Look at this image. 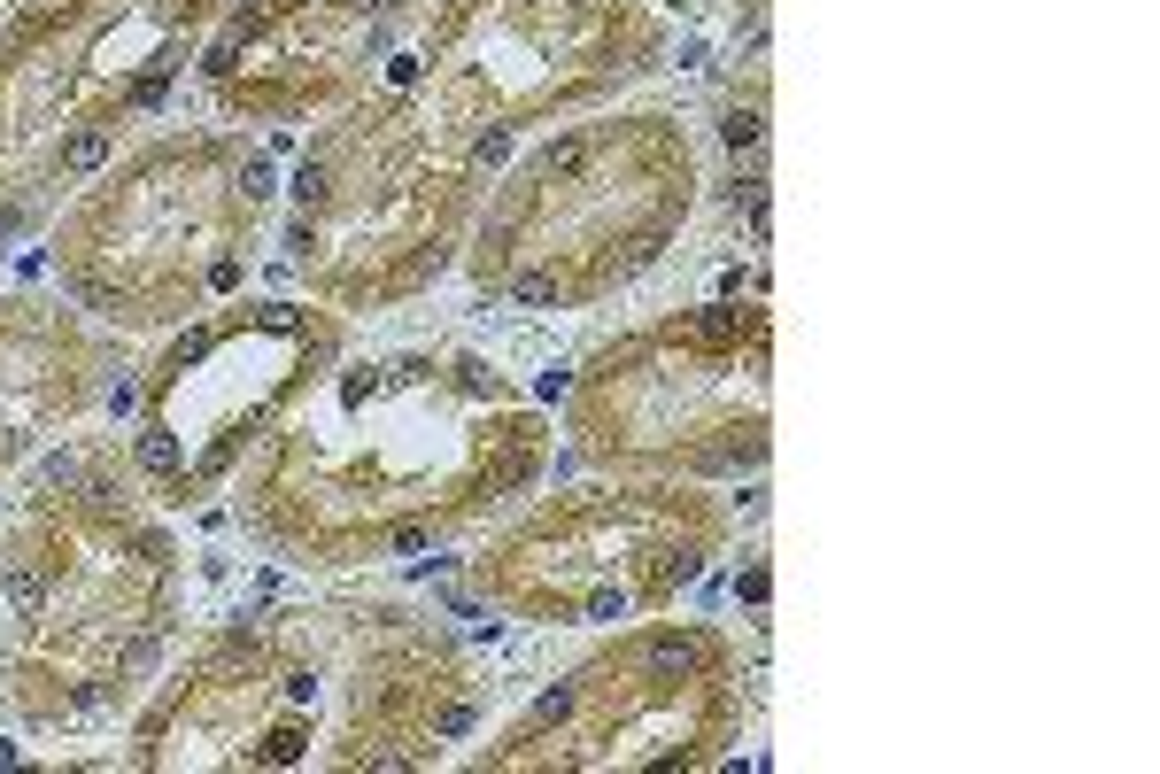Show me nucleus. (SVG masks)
<instances>
[{
  "label": "nucleus",
  "mask_w": 1160,
  "mask_h": 774,
  "mask_svg": "<svg viewBox=\"0 0 1160 774\" xmlns=\"http://www.w3.org/2000/svg\"><path fill=\"white\" fill-rule=\"evenodd\" d=\"M101 163H109V132H70V140H62V171H70V179H86V171H101Z\"/></svg>",
  "instance_id": "1"
},
{
  "label": "nucleus",
  "mask_w": 1160,
  "mask_h": 774,
  "mask_svg": "<svg viewBox=\"0 0 1160 774\" xmlns=\"http://www.w3.org/2000/svg\"><path fill=\"white\" fill-rule=\"evenodd\" d=\"M140 473H155V480L178 473V434H171V426H147V434H140Z\"/></svg>",
  "instance_id": "2"
},
{
  "label": "nucleus",
  "mask_w": 1160,
  "mask_h": 774,
  "mask_svg": "<svg viewBox=\"0 0 1160 774\" xmlns=\"http://www.w3.org/2000/svg\"><path fill=\"white\" fill-rule=\"evenodd\" d=\"M0 589H8L16 612H39V604H47V581H39L31 566H8V573H0Z\"/></svg>",
  "instance_id": "3"
},
{
  "label": "nucleus",
  "mask_w": 1160,
  "mask_h": 774,
  "mask_svg": "<svg viewBox=\"0 0 1160 774\" xmlns=\"http://www.w3.org/2000/svg\"><path fill=\"white\" fill-rule=\"evenodd\" d=\"M689 666H696L689 635H658V643H650V674H689Z\"/></svg>",
  "instance_id": "4"
},
{
  "label": "nucleus",
  "mask_w": 1160,
  "mask_h": 774,
  "mask_svg": "<svg viewBox=\"0 0 1160 774\" xmlns=\"http://www.w3.org/2000/svg\"><path fill=\"white\" fill-rule=\"evenodd\" d=\"M758 457H766V442H758V434H743V442H727V449H704L696 465H704V473H727V465H758Z\"/></svg>",
  "instance_id": "5"
},
{
  "label": "nucleus",
  "mask_w": 1160,
  "mask_h": 774,
  "mask_svg": "<svg viewBox=\"0 0 1160 774\" xmlns=\"http://www.w3.org/2000/svg\"><path fill=\"white\" fill-rule=\"evenodd\" d=\"M511 295H519L526 310H550V302H557V279H550V271H519V279H511Z\"/></svg>",
  "instance_id": "6"
},
{
  "label": "nucleus",
  "mask_w": 1160,
  "mask_h": 774,
  "mask_svg": "<svg viewBox=\"0 0 1160 774\" xmlns=\"http://www.w3.org/2000/svg\"><path fill=\"white\" fill-rule=\"evenodd\" d=\"M720 132H727V148H735V155H743V148H758V117H751V109H735V117H727Z\"/></svg>",
  "instance_id": "7"
},
{
  "label": "nucleus",
  "mask_w": 1160,
  "mask_h": 774,
  "mask_svg": "<svg viewBox=\"0 0 1160 774\" xmlns=\"http://www.w3.org/2000/svg\"><path fill=\"white\" fill-rule=\"evenodd\" d=\"M294 202H302V209L325 202V171H318V163H302V171H294Z\"/></svg>",
  "instance_id": "8"
},
{
  "label": "nucleus",
  "mask_w": 1160,
  "mask_h": 774,
  "mask_svg": "<svg viewBox=\"0 0 1160 774\" xmlns=\"http://www.w3.org/2000/svg\"><path fill=\"white\" fill-rule=\"evenodd\" d=\"M39 480H47V488H86V465H78V457H47Z\"/></svg>",
  "instance_id": "9"
},
{
  "label": "nucleus",
  "mask_w": 1160,
  "mask_h": 774,
  "mask_svg": "<svg viewBox=\"0 0 1160 774\" xmlns=\"http://www.w3.org/2000/svg\"><path fill=\"white\" fill-rule=\"evenodd\" d=\"M263 759H271V767H294V759H302V736H294V728H279V736L263 744Z\"/></svg>",
  "instance_id": "10"
},
{
  "label": "nucleus",
  "mask_w": 1160,
  "mask_h": 774,
  "mask_svg": "<svg viewBox=\"0 0 1160 774\" xmlns=\"http://www.w3.org/2000/svg\"><path fill=\"white\" fill-rule=\"evenodd\" d=\"M580 155H588V148H580V140H557V148H550V155H542V171H573V163H580Z\"/></svg>",
  "instance_id": "11"
},
{
  "label": "nucleus",
  "mask_w": 1160,
  "mask_h": 774,
  "mask_svg": "<svg viewBox=\"0 0 1160 774\" xmlns=\"http://www.w3.org/2000/svg\"><path fill=\"white\" fill-rule=\"evenodd\" d=\"M565 713H573V689H550V697L534 705V720H565Z\"/></svg>",
  "instance_id": "12"
},
{
  "label": "nucleus",
  "mask_w": 1160,
  "mask_h": 774,
  "mask_svg": "<svg viewBox=\"0 0 1160 774\" xmlns=\"http://www.w3.org/2000/svg\"><path fill=\"white\" fill-rule=\"evenodd\" d=\"M472 155H480V163H503V155H511V132H480V148H472Z\"/></svg>",
  "instance_id": "13"
},
{
  "label": "nucleus",
  "mask_w": 1160,
  "mask_h": 774,
  "mask_svg": "<svg viewBox=\"0 0 1160 774\" xmlns=\"http://www.w3.org/2000/svg\"><path fill=\"white\" fill-rule=\"evenodd\" d=\"M364 8H379V16H387V8H403V0H364Z\"/></svg>",
  "instance_id": "14"
}]
</instances>
